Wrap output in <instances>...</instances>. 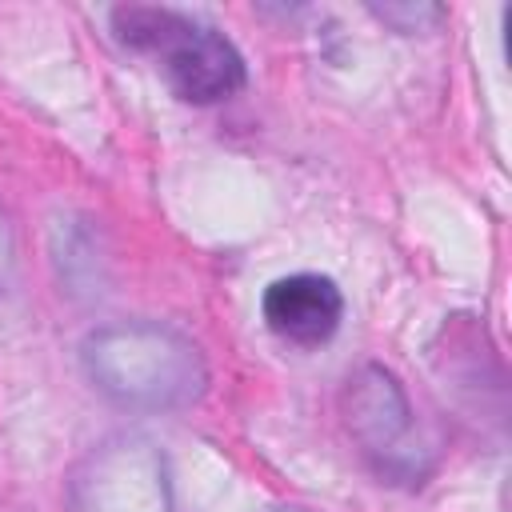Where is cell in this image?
I'll return each instance as SVG.
<instances>
[{"label":"cell","mask_w":512,"mask_h":512,"mask_svg":"<svg viewBox=\"0 0 512 512\" xmlns=\"http://www.w3.org/2000/svg\"><path fill=\"white\" fill-rule=\"evenodd\" d=\"M348 428L364 452L376 456L380 472L416 468L420 448H412V408L384 368H364L348 380Z\"/></svg>","instance_id":"obj_4"},{"label":"cell","mask_w":512,"mask_h":512,"mask_svg":"<svg viewBox=\"0 0 512 512\" xmlns=\"http://www.w3.org/2000/svg\"><path fill=\"white\" fill-rule=\"evenodd\" d=\"M168 512L160 456L140 440H112L88 456V476H76V512Z\"/></svg>","instance_id":"obj_3"},{"label":"cell","mask_w":512,"mask_h":512,"mask_svg":"<svg viewBox=\"0 0 512 512\" xmlns=\"http://www.w3.org/2000/svg\"><path fill=\"white\" fill-rule=\"evenodd\" d=\"M260 312H264V324L280 340H288L296 348H316V344L332 340V332L340 328L344 296H340L336 280H328L320 272H292L264 288Z\"/></svg>","instance_id":"obj_5"},{"label":"cell","mask_w":512,"mask_h":512,"mask_svg":"<svg viewBox=\"0 0 512 512\" xmlns=\"http://www.w3.org/2000/svg\"><path fill=\"white\" fill-rule=\"evenodd\" d=\"M112 28L128 48L152 52L172 92L188 104H220L244 88V56L236 44L176 8L128 4L112 12Z\"/></svg>","instance_id":"obj_1"},{"label":"cell","mask_w":512,"mask_h":512,"mask_svg":"<svg viewBox=\"0 0 512 512\" xmlns=\"http://www.w3.org/2000/svg\"><path fill=\"white\" fill-rule=\"evenodd\" d=\"M84 364L96 388L120 404L168 408L192 400L204 384L196 344L156 324L100 328L84 344Z\"/></svg>","instance_id":"obj_2"}]
</instances>
